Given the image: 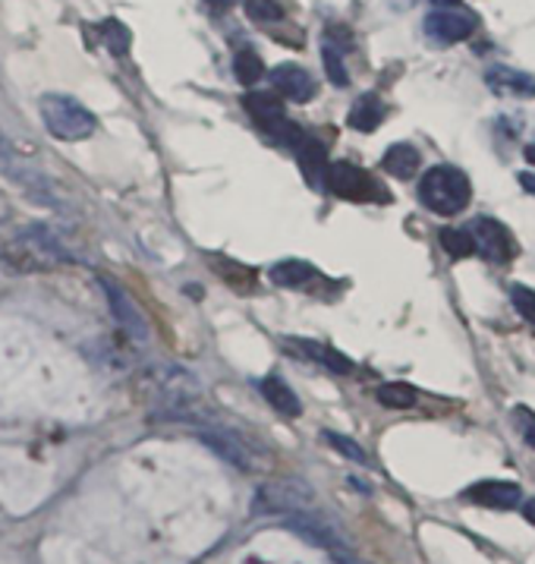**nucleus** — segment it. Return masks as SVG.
I'll return each mask as SVG.
<instances>
[{
  "label": "nucleus",
  "mask_w": 535,
  "mask_h": 564,
  "mask_svg": "<svg viewBox=\"0 0 535 564\" xmlns=\"http://www.w3.org/2000/svg\"><path fill=\"white\" fill-rule=\"evenodd\" d=\"M135 391H139V398H142L145 404L155 406L152 413L205 401V398H201L199 379H196L193 372L179 369V366H171V362L145 366V369L135 376Z\"/></svg>",
  "instance_id": "1"
},
{
  "label": "nucleus",
  "mask_w": 535,
  "mask_h": 564,
  "mask_svg": "<svg viewBox=\"0 0 535 564\" xmlns=\"http://www.w3.org/2000/svg\"><path fill=\"white\" fill-rule=\"evenodd\" d=\"M271 83H274V89L281 91V98H291V101H299V105L315 98V91H318L309 69L296 67V64H281L271 73Z\"/></svg>",
  "instance_id": "12"
},
{
  "label": "nucleus",
  "mask_w": 535,
  "mask_h": 564,
  "mask_svg": "<svg viewBox=\"0 0 535 564\" xmlns=\"http://www.w3.org/2000/svg\"><path fill=\"white\" fill-rule=\"evenodd\" d=\"M523 514H526V518H529V520H533V523H535V498H533V501H526V508H523Z\"/></svg>",
  "instance_id": "33"
},
{
  "label": "nucleus",
  "mask_w": 535,
  "mask_h": 564,
  "mask_svg": "<svg viewBox=\"0 0 535 564\" xmlns=\"http://www.w3.org/2000/svg\"><path fill=\"white\" fill-rule=\"evenodd\" d=\"M485 83L494 95H504V98H535V79L520 69L491 67L485 73Z\"/></svg>",
  "instance_id": "13"
},
{
  "label": "nucleus",
  "mask_w": 535,
  "mask_h": 564,
  "mask_svg": "<svg viewBox=\"0 0 535 564\" xmlns=\"http://www.w3.org/2000/svg\"><path fill=\"white\" fill-rule=\"evenodd\" d=\"M7 218H10V208H7V203H3V199H0V225H3V221H7Z\"/></svg>",
  "instance_id": "34"
},
{
  "label": "nucleus",
  "mask_w": 535,
  "mask_h": 564,
  "mask_svg": "<svg viewBox=\"0 0 535 564\" xmlns=\"http://www.w3.org/2000/svg\"><path fill=\"white\" fill-rule=\"evenodd\" d=\"M469 234H472L476 252H482L489 262H501V265H504V262H511L513 256H516V240H513V234L501 225V221H494V218H479Z\"/></svg>",
  "instance_id": "10"
},
{
  "label": "nucleus",
  "mask_w": 535,
  "mask_h": 564,
  "mask_svg": "<svg viewBox=\"0 0 535 564\" xmlns=\"http://www.w3.org/2000/svg\"><path fill=\"white\" fill-rule=\"evenodd\" d=\"M193 430H196V438H199L205 448H211V452L218 454L221 460L233 464L237 470L252 474V470L259 467L255 452L245 445V438L240 435V432L227 430V426H221L218 420H215V423H205V426H193Z\"/></svg>",
  "instance_id": "5"
},
{
  "label": "nucleus",
  "mask_w": 535,
  "mask_h": 564,
  "mask_svg": "<svg viewBox=\"0 0 535 564\" xmlns=\"http://www.w3.org/2000/svg\"><path fill=\"white\" fill-rule=\"evenodd\" d=\"M243 105H245V111L252 113L265 130L271 127V123L284 120V105H281V98H277L274 91H252V95H245Z\"/></svg>",
  "instance_id": "18"
},
{
  "label": "nucleus",
  "mask_w": 535,
  "mask_h": 564,
  "mask_svg": "<svg viewBox=\"0 0 535 564\" xmlns=\"http://www.w3.org/2000/svg\"><path fill=\"white\" fill-rule=\"evenodd\" d=\"M331 448H335L337 454H343L347 460H357V464H369V457H365V452H362V445H357L353 438H347V435H340V432H325L321 435Z\"/></svg>",
  "instance_id": "28"
},
{
  "label": "nucleus",
  "mask_w": 535,
  "mask_h": 564,
  "mask_svg": "<svg viewBox=\"0 0 535 564\" xmlns=\"http://www.w3.org/2000/svg\"><path fill=\"white\" fill-rule=\"evenodd\" d=\"M233 73H237V79H240L243 86H255V83L265 76V64H262V57H259L255 51L243 47V51L233 57Z\"/></svg>",
  "instance_id": "22"
},
{
  "label": "nucleus",
  "mask_w": 535,
  "mask_h": 564,
  "mask_svg": "<svg viewBox=\"0 0 535 564\" xmlns=\"http://www.w3.org/2000/svg\"><path fill=\"white\" fill-rule=\"evenodd\" d=\"M419 199L428 212L435 215H460L472 199V186L463 171L450 167V164H438L432 171H425V177L419 181Z\"/></svg>",
  "instance_id": "2"
},
{
  "label": "nucleus",
  "mask_w": 535,
  "mask_h": 564,
  "mask_svg": "<svg viewBox=\"0 0 535 564\" xmlns=\"http://www.w3.org/2000/svg\"><path fill=\"white\" fill-rule=\"evenodd\" d=\"M296 155H299V167H303V174L313 181V186L325 181V174H328V152H325V145L313 139V135H303L296 145Z\"/></svg>",
  "instance_id": "16"
},
{
  "label": "nucleus",
  "mask_w": 535,
  "mask_h": 564,
  "mask_svg": "<svg viewBox=\"0 0 535 564\" xmlns=\"http://www.w3.org/2000/svg\"><path fill=\"white\" fill-rule=\"evenodd\" d=\"M419 161H423V155H419L413 145L397 142V145H391V149L384 152V171H387L391 177H397V181H413L416 171H419Z\"/></svg>",
  "instance_id": "17"
},
{
  "label": "nucleus",
  "mask_w": 535,
  "mask_h": 564,
  "mask_svg": "<svg viewBox=\"0 0 535 564\" xmlns=\"http://www.w3.org/2000/svg\"><path fill=\"white\" fill-rule=\"evenodd\" d=\"M526 442H529V445H533V448H535V423H533V426H529V432H526Z\"/></svg>",
  "instance_id": "36"
},
{
  "label": "nucleus",
  "mask_w": 535,
  "mask_h": 564,
  "mask_svg": "<svg viewBox=\"0 0 535 564\" xmlns=\"http://www.w3.org/2000/svg\"><path fill=\"white\" fill-rule=\"evenodd\" d=\"M467 501L479 505V508H494V511H513L520 508L523 501V492L516 482H507V479H485V482H476L472 489L463 492Z\"/></svg>",
  "instance_id": "11"
},
{
  "label": "nucleus",
  "mask_w": 535,
  "mask_h": 564,
  "mask_svg": "<svg viewBox=\"0 0 535 564\" xmlns=\"http://www.w3.org/2000/svg\"><path fill=\"white\" fill-rule=\"evenodd\" d=\"M271 281L277 288H287V291H306L318 281V271L309 262H299V259H287V262H277L271 269Z\"/></svg>",
  "instance_id": "15"
},
{
  "label": "nucleus",
  "mask_w": 535,
  "mask_h": 564,
  "mask_svg": "<svg viewBox=\"0 0 535 564\" xmlns=\"http://www.w3.org/2000/svg\"><path fill=\"white\" fill-rule=\"evenodd\" d=\"M321 54H325V69H328L331 83L343 89L350 83V76H347V67H343V51H340V45L331 42V39H325V51Z\"/></svg>",
  "instance_id": "27"
},
{
  "label": "nucleus",
  "mask_w": 535,
  "mask_h": 564,
  "mask_svg": "<svg viewBox=\"0 0 535 564\" xmlns=\"http://www.w3.org/2000/svg\"><path fill=\"white\" fill-rule=\"evenodd\" d=\"M284 344L291 347L293 354H299V360L321 362V366H328L331 372H340V376L353 372V362L347 360L343 354L331 350V347H325V344H315V340H284Z\"/></svg>",
  "instance_id": "14"
},
{
  "label": "nucleus",
  "mask_w": 535,
  "mask_h": 564,
  "mask_svg": "<svg viewBox=\"0 0 535 564\" xmlns=\"http://www.w3.org/2000/svg\"><path fill=\"white\" fill-rule=\"evenodd\" d=\"M98 284H101V291L108 296V306H111L113 318H117V325L130 335L139 344H145L149 340V322L145 316L139 313V306L133 303V296L127 294L113 278H98Z\"/></svg>",
  "instance_id": "7"
},
{
  "label": "nucleus",
  "mask_w": 535,
  "mask_h": 564,
  "mask_svg": "<svg viewBox=\"0 0 535 564\" xmlns=\"http://www.w3.org/2000/svg\"><path fill=\"white\" fill-rule=\"evenodd\" d=\"M315 508V489L303 479H274L262 482L252 496V511L255 514H281L291 518L299 511H313Z\"/></svg>",
  "instance_id": "4"
},
{
  "label": "nucleus",
  "mask_w": 535,
  "mask_h": 564,
  "mask_svg": "<svg viewBox=\"0 0 535 564\" xmlns=\"http://www.w3.org/2000/svg\"><path fill=\"white\" fill-rule=\"evenodd\" d=\"M287 527H291L299 540L313 542V545H318V549H328V552L350 549V545H347V536H343V530H340L337 523H331V520L321 518V514H315V508L313 511L291 514V518H287Z\"/></svg>",
  "instance_id": "8"
},
{
  "label": "nucleus",
  "mask_w": 535,
  "mask_h": 564,
  "mask_svg": "<svg viewBox=\"0 0 535 564\" xmlns=\"http://www.w3.org/2000/svg\"><path fill=\"white\" fill-rule=\"evenodd\" d=\"M381 120H384V101L379 95H362L350 111V127L359 133H372Z\"/></svg>",
  "instance_id": "20"
},
{
  "label": "nucleus",
  "mask_w": 535,
  "mask_h": 564,
  "mask_svg": "<svg viewBox=\"0 0 535 564\" xmlns=\"http://www.w3.org/2000/svg\"><path fill=\"white\" fill-rule=\"evenodd\" d=\"M432 3H438V10H441V7H457L460 0H432Z\"/></svg>",
  "instance_id": "35"
},
{
  "label": "nucleus",
  "mask_w": 535,
  "mask_h": 564,
  "mask_svg": "<svg viewBox=\"0 0 535 564\" xmlns=\"http://www.w3.org/2000/svg\"><path fill=\"white\" fill-rule=\"evenodd\" d=\"M516 181L523 183V186H526V189H529V193H535V177H533V174H520V177H516Z\"/></svg>",
  "instance_id": "32"
},
{
  "label": "nucleus",
  "mask_w": 535,
  "mask_h": 564,
  "mask_svg": "<svg viewBox=\"0 0 535 564\" xmlns=\"http://www.w3.org/2000/svg\"><path fill=\"white\" fill-rule=\"evenodd\" d=\"M0 171H7V174H17V152H13V145H10V139L0 133Z\"/></svg>",
  "instance_id": "30"
},
{
  "label": "nucleus",
  "mask_w": 535,
  "mask_h": 564,
  "mask_svg": "<svg viewBox=\"0 0 535 564\" xmlns=\"http://www.w3.org/2000/svg\"><path fill=\"white\" fill-rule=\"evenodd\" d=\"M526 159H529L535 164V145H529V149H526Z\"/></svg>",
  "instance_id": "37"
},
{
  "label": "nucleus",
  "mask_w": 535,
  "mask_h": 564,
  "mask_svg": "<svg viewBox=\"0 0 535 564\" xmlns=\"http://www.w3.org/2000/svg\"><path fill=\"white\" fill-rule=\"evenodd\" d=\"M381 406L387 410H410L416 404V388H410L406 382H387L379 388Z\"/></svg>",
  "instance_id": "23"
},
{
  "label": "nucleus",
  "mask_w": 535,
  "mask_h": 564,
  "mask_svg": "<svg viewBox=\"0 0 535 564\" xmlns=\"http://www.w3.org/2000/svg\"><path fill=\"white\" fill-rule=\"evenodd\" d=\"M262 394H265V401L277 413H284V416H299V398L293 394V388L284 379H277V376H268L265 382H262Z\"/></svg>",
  "instance_id": "19"
},
{
  "label": "nucleus",
  "mask_w": 535,
  "mask_h": 564,
  "mask_svg": "<svg viewBox=\"0 0 535 564\" xmlns=\"http://www.w3.org/2000/svg\"><path fill=\"white\" fill-rule=\"evenodd\" d=\"M472 32H476V17L457 10V7H441V10H435V13L425 17V35L432 42H438V45L467 42Z\"/></svg>",
  "instance_id": "9"
},
{
  "label": "nucleus",
  "mask_w": 535,
  "mask_h": 564,
  "mask_svg": "<svg viewBox=\"0 0 535 564\" xmlns=\"http://www.w3.org/2000/svg\"><path fill=\"white\" fill-rule=\"evenodd\" d=\"M511 296H513V303H516V310H520V316L535 325V291L523 288V284H516V288L511 291Z\"/></svg>",
  "instance_id": "29"
},
{
  "label": "nucleus",
  "mask_w": 535,
  "mask_h": 564,
  "mask_svg": "<svg viewBox=\"0 0 535 564\" xmlns=\"http://www.w3.org/2000/svg\"><path fill=\"white\" fill-rule=\"evenodd\" d=\"M438 240H441V247L447 249V256H454V259H467V256L476 252V243H472L469 227H445V230L438 234Z\"/></svg>",
  "instance_id": "21"
},
{
  "label": "nucleus",
  "mask_w": 535,
  "mask_h": 564,
  "mask_svg": "<svg viewBox=\"0 0 535 564\" xmlns=\"http://www.w3.org/2000/svg\"><path fill=\"white\" fill-rule=\"evenodd\" d=\"M243 10L255 23H277L284 20V7L277 0H243Z\"/></svg>",
  "instance_id": "26"
},
{
  "label": "nucleus",
  "mask_w": 535,
  "mask_h": 564,
  "mask_svg": "<svg viewBox=\"0 0 535 564\" xmlns=\"http://www.w3.org/2000/svg\"><path fill=\"white\" fill-rule=\"evenodd\" d=\"M328 186L335 189L340 199H350V203H379V199H387V193L381 189L379 181L372 174H365L357 164H331L328 174H325Z\"/></svg>",
  "instance_id": "6"
},
{
  "label": "nucleus",
  "mask_w": 535,
  "mask_h": 564,
  "mask_svg": "<svg viewBox=\"0 0 535 564\" xmlns=\"http://www.w3.org/2000/svg\"><path fill=\"white\" fill-rule=\"evenodd\" d=\"M331 558H335L337 564H362V562H357L353 555H350V549H340V552H331Z\"/></svg>",
  "instance_id": "31"
},
{
  "label": "nucleus",
  "mask_w": 535,
  "mask_h": 564,
  "mask_svg": "<svg viewBox=\"0 0 535 564\" xmlns=\"http://www.w3.org/2000/svg\"><path fill=\"white\" fill-rule=\"evenodd\" d=\"M101 39H105V45L111 47L113 57L130 54V29H123V23H117V20L101 23Z\"/></svg>",
  "instance_id": "25"
},
{
  "label": "nucleus",
  "mask_w": 535,
  "mask_h": 564,
  "mask_svg": "<svg viewBox=\"0 0 535 564\" xmlns=\"http://www.w3.org/2000/svg\"><path fill=\"white\" fill-rule=\"evenodd\" d=\"M215 271L221 274L227 284H233V288H240V291H252V284H255V274L240 265V262H227V259H215L211 262Z\"/></svg>",
  "instance_id": "24"
},
{
  "label": "nucleus",
  "mask_w": 535,
  "mask_h": 564,
  "mask_svg": "<svg viewBox=\"0 0 535 564\" xmlns=\"http://www.w3.org/2000/svg\"><path fill=\"white\" fill-rule=\"evenodd\" d=\"M42 120H45L47 133L64 139V142H83L98 130L95 113L69 95H45L42 98Z\"/></svg>",
  "instance_id": "3"
}]
</instances>
